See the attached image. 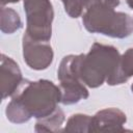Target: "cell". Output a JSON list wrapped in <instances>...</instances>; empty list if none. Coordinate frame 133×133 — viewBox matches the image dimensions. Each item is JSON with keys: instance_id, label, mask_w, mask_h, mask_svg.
<instances>
[{"instance_id": "6da1fadb", "label": "cell", "mask_w": 133, "mask_h": 133, "mask_svg": "<svg viewBox=\"0 0 133 133\" xmlns=\"http://www.w3.org/2000/svg\"><path fill=\"white\" fill-rule=\"evenodd\" d=\"M60 100V88L52 81L42 79L28 82L7 104L5 114L15 124L26 123L31 117L44 118L56 110Z\"/></svg>"}, {"instance_id": "7a4b0ae2", "label": "cell", "mask_w": 133, "mask_h": 133, "mask_svg": "<svg viewBox=\"0 0 133 133\" xmlns=\"http://www.w3.org/2000/svg\"><path fill=\"white\" fill-rule=\"evenodd\" d=\"M82 22L87 31L115 38H125L133 31V19L126 12L115 11L103 0H85Z\"/></svg>"}, {"instance_id": "3957f363", "label": "cell", "mask_w": 133, "mask_h": 133, "mask_svg": "<svg viewBox=\"0 0 133 133\" xmlns=\"http://www.w3.org/2000/svg\"><path fill=\"white\" fill-rule=\"evenodd\" d=\"M119 57V52L115 47L95 43L88 53L79 54L80 80L91 88L101 86L114 73Z\"/></svg>"}, {"instance_id": "277c9868", "label": "cell", "mask_w": 133, "mask_h": 133, "mask_svg": "<svg viewBox=\"0 0 133 133\" xmlns=\"http://www.w3.org/2000/svg\"><path fill=\"white\" fill-rule=\"evenodd\" d=\"M79 55H68L60 61L57 78L61 91L60 102L64 105H72L88 98L86 85L80 80L78 75Z\"/></svg>"}, {"instance_id": "5b68a950", "label": "cell", "mask_w": 133, "mask_h": 133, "mask_svg": "<svg viewBox=\"0 0 133 133\" xmlns=\"http://www.w3.org/2000/svg\"><path fill=\"white\" fill-rule=\"evenodd\" d=\"M26 14L25 33L33 39L49 42L54 11L50 0H23Z\"/></svg>"}, {"instance_id": "8992f818", "label": "cell", "mask_w": 133, "mask_h": 133, "mask_svg": "<svg viewBox=\"0 0 133 133\" xmlns=\"http://www.w3.org/2000/svg\"><path fill=\"white\" fill-rule=\"evenodd\" d=\"M53 50L49 42L36 41L23 35V57L26 64L36 71L46 70L53 61Z\"/></svg>"}, {"instance_id": "52a82bcc", "label": "cell", "mask_w": 133, "mask_h": 133, "mask_svg": "<svg viewBox=\"0 0 133 133\" xmlns=\"http://www.w3.org/2000/svg\"><path fill=\"white\" fill-rule=\"evenodd\" d=\"M1 77V94L2 99L12 96L23 82V77L18 63L5 54H1L0 65Z\"/></svg>"}, {"instance_id": "ba28073f", "label": "cell", "mask_w": 133, "mask_h": 133, "mask_svg": "<svg viewBox=\"0 0 133 133\" xmlns=\"http://www.w3.org/2000/svg\"><path fill=\"white\" fill-rule=\"evenodd\" d=\"M126 121V114L118 108H105L99 110L95 115L91 116L90 132L124 131V125Z\"/></svg>"}, {"instance_id": "9c48e42d", "label": "cell", "mask_w": 133, "mask_h": 133, "mask_svg": "<svg viewBox=\"0 0 133 133\" xmlns=\"http://www.w3.org/2000/svg\"><path fill=\"white\" fill-rule=\"evenodd\" d=\"M133 76V48H129L119 57L114 73L107 79V84L118 85Z\"/></svg>"}, {"instance_id": "30bf717a", "label": "cell", "mask_w": 133, "mask_h": 133, "mask_svg": "<svg viewBox=\"0 0 133 133\" xmlns=\"http://www.w3.org/2000/svg\"><path fill=\"white\" fill-rule=\"evenodd\" d=\"M64 122L63 111L57 107L56 110L50 115L37 119L35 124V132H58L62 131L61 126Z\"/></svg>"}, {"instance_id": "8fae6325", "label": "cell", "mask_w": 133, "mask_h": 133, "mask_svg": "<svg viewBox=\"0 0 133 133\" xmlns=\"http://www.w3.org/2000/svg\"><path fill=\"white\" fill-rule=\"evenodd\" d=\"M1 31L11 34L22 27V21L19 14L10 7H1Z\"/></svg>"}, {"instance_id": "7c38bea8", "label": "cell", "mask_w": 133, "mask_h": 133, "mask_svg": "<svg viewBox=\"0 0 133 133\" xmlns=\"http://www.w3.org/2000/svg\"><path fill=\"white\" fill-rule=\"evenodd\" d=\"M91 116L87 114H73L66 122L62 132H90Z\"/></svg>"}, {"instance_id": "4fadbf2b", "label": "cell", "mask_w": 133, "mask_h": 133, "mask_svg": "<svg viewBox=\"0 0 133 133\" xmlns=\"http://www.w3.org/2000/svg\"><path fill=\"white\" fill-rule=\"evenodd\" d=\"M64 5L65 12L71 18H78L82 16L85 0H61Z\"/></svg>"}, {"instance_id": "5bb4252c", "label": "cell", "mask_w": 133, "mask_h": 133, "mask_svg": "<svg viewBox=\"0 0 133 133\" xmlns=\"http://www.w3.org/2000/svg\"><path fill=\"white\" fill-rule=\"evenodd\" d=\"M103 1L106 5H108L109 7H112V8L116 7L121 2V0H103Z\"/></svg>"}, {"instance_id": "9a60e30c", "label": "cell", "mask_w": 133, "mask_h": 133, "mask_svg": "<svg viewBox=\"0 0 133 133\" xmlns=\"http://www.w3.org/2000/svg\"><path fill=\"white\" fill-rule=\"evenodd\" d=\"M19 1L20 0H0L2 6H4L5 4H8V3H16V2H19Z\"/></svg>"}, {"instance_id": "2e32d148", "label": "cell", "mask_w": 133, "mask_h": 133, "mask_svg": "<svg viewBox=\"0 0 133 133\" xmlns=\"http://www.w3.org/2000/svg\"><path fill=\"white\" fill-rule=\"evenodd\" d=\"M127 1V3H128V5L133 9V0H126Z\"/></svg>"}, {"instance_id": "e0dca14e", "label": "cell", "mask_w": 133, "mask_h": 133, "mask_svg": "<svg viewBox=\"0 0 133 133\" xmlns=\"http://www.w3.org/2000/svg\"><path fill=\"white\" fill-rule=\"evenodd\" d=\"M131 90L133 91V83H132V85H131Z\"/></svg>"}]
</instances>
